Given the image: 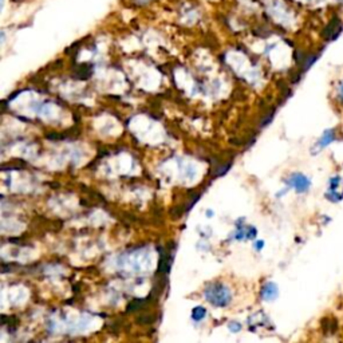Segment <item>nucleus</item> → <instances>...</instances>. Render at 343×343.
<instances>
[{
  "instance_id": "f257e3e1",
  "label": "nucleus",
  "mask_w": 343,
  "mask_h": 343,
  "mask_svg": "<svg viewBox=\"0 0 343 343\" xmlns=\"http://www.w3.org/2000/svg\"><path fill=\"white\" fill-rule=\"evenodd\" d=\"M205 296L212 305L217 307H225L231 302V294L228 291V288L220 283H214L206 288Z\"/></svg>"
},
{
  "instance_id": "f03ea898",
  "label": "nucleus",
  "mask_w": 343,
  "mask_h": 343,
  "mask_svg": "<svg viewBox=\"0 0 343 343\" xmlns=\"http://www.w3.org/2000/svg\"><path fill=\"white\" fill-rule=\"evenodd\" d=\"M326 198L333 202H338L343 198V180L339 176L331 177L329 181Z\"/></svg>"
},
{
  "instance_id": "7ed1b4c3",
  "label": "nucleus",
  "mask_w": 343,
  "mask_h": 343,
  "mask_svg": "<svg viewBox=\"0 0 343 343\" xmlns=\"http://www.w3.org/2000/svg\"><path fill=\"white\" fill-rule=\"evenodd\" d=\"M342 30L343 24L342 21H341V19H339V17H333V19L329 21V24L325 27V30L322 32V36H323L325 40L330 42V40H334V39L338 38L339 35H341V32H342Z\"/></svg>"
},
{
  "instance_id": "20e7f679",
  "label": "nucleus",
  "mask_w": 343,
  "mask_h": 343,
  "mask_svg": "<svg viewBox=\"0 0 343 343\" xmlns=\"http://www.w3.org/2000/svg\"><path fill=\"white\" fill-rule=\"evenodd\" d=\"M288 184L291 185L292 188H295L296 192L305 193L307 192L311 186V182L305 174H300V173H294L291 174V177L288 178Z\"/></svg>"
},
{
  "instance_id": "39448f33",
  "label": "nucleus",
  "mask_w": 343,
  "mask_h": 343,
  "mask_svg": "<svg viewBox=\"0 0 343 343\" xmlns=\"http://www.w3.org/2000/svg\"><path fill=\"white\" fill-rule=\"evenodd\" d=\"M335 140H337V132H335V129H329V130H326L325 133L322 134V137L318 140V149H325L326 146L333 144Z\"/></svg>"
},
{
  "instance_id": "423d86ee",
  "label": "nucleus",
  "mask_w": 343,
  "mask_h": 343,
  "mask_svg": "<svg viewBox=\"0 0 343 343\" xmlns=\"http://www.w3.org/2000/svg\"><path fill=\"white\" fill-rule=\"evenodd\" d=\"M278 294H279L278 287H276V284H274V283H267L262 290L263 299H266V300L276 299Z\"/></svg>"
},
{
  "instance_id": "0eeeda50",
  "label": "nucleus",
  "mask_w": 343,
  "mask_h": 343,
  "mask_svg": "<svg viewBox=\"0 0 343 343\" xmlns=\"http://www.w3.org/2000/svg\"><path fill=\"white\" fill-rule=\"evenodd\" d=\"M77 75L81 79H86V78H89L91 75V66L90 64H81V66H78L77 69Z\"/></svg>"
},
{
  "instance_id": "6e6552de",
  "label": "nucleus",
  "mask_w": 343,
  "mask_h": 343,
  "mask_svg": "<svg viewBox=\"0 0 343 343\" xmlns=\"http://www.w3.org/2000/svg\"><path fill=\"white\" fill-rule=\"evenodd\" d=\"M205 315H206V310L204 309V307H196V309H193V311H192V319L193 321H196V322H200L201 319H204L205 318Z\"/></svg>"
},
{
  "instance_id": "1a4fd4ad",
  "label": "nucleus",
  "mask_w": 343,
  "mask_h": 343,
  "mask_svg": "<svg viewBox=\"0 0 343 343\" xmlns=\"http://www.w3.org/2000/svg\"><path fill=\"white\" fill-rule=\"evenodd\" d=\"M144 303H145V299H134L129 303L126 310H128V313H132V311H136V310L140 309Z\"/></svg>"
},
{
  "instance_id": "9d476101",
  "label": "nucleus",
  "mask_w": 343,
  "mask_h": 343,
  "mask_svg": "<svg viewBox=\"0 0 343 343\" xmlns=\"http://www.w3.org/2000/svg\"><path fill=\"white\" fill-rule=\"evenodd\" d=\"M152 321H153L152 317H140L137 319L138 323H152Z\"/></svg>"
},
{
  "instance_id": "9b49d317",
  "label": "nucleus",
  "mask_w": 343,
  "mask_h": 343,
  "mask_svg": "<svg viewBox=\"0 0 343 343\" xmlns=\"http://www.w3.org/2000/svg\"><path fill=\"white\" fill-rule=\"evenodd\" d=\"M338 94H339V98H341V101L343 102V81L339 83L338 86Z\"/></svg>"
},
{
  "instance_id": "f8f14e48",
  "label": "nucleus",
  "mask_w": 343,
  "mask_h": 343,
  "mask_svg": "<svg viewBox=\"0 0 343 343\" xmlns=\"http://www.w3.org/2000/svg\"><path fill=\"white\" fill-rule=\"evenodd\" d=\"M229 329H231L232 331H233V330H240V325H235V323H232L231 326H229Z\"/></svg>"
},
{
  "instance_id": "ddd939ff",
  "label": "nucleus",
  "mask_w": 343,
  "mask_h": 343,
  "mask_svg": "<svg viewBox=\"0 0 343 343\" xmlns=\"http://www.w3.org/2000/svg\"><path fill=\"white\" fill-rule=\"evenodd\" d=\"M137 4H140V5H142V4H146V3H149L150 0H134Z\"/></svg>"
},
{
  "instance_id": "4468645a",
  "label": "nucleus",
  "mask_w": 343,
  "mask_h": 343,
  "mask_svg": "<svg viewBox=\"0 0 343 343\" xmlns=\"http://www.w3.org/2000/svg\"><path fill=\"white\" fill-rule=\"evenodd\" d=\"M3 8H4V0H0V9L3 11Z\"/></svg>"
},
{
  "instance_id": "2eb2a0df",
  "label": "nucleus",
  "mask_w": 343,
  "mask_h": 343,
  "mask_svg": "<svg viewBox=\"0 0 343 343\" xmlns=\"http://www.w3.org/2000/svg\"><path fill=\"white\" fill-rule=\"evenodd\" d=\"M338 1H341V3H342V1H343V0H338Z\"/></svg>"
}]
</instances>
